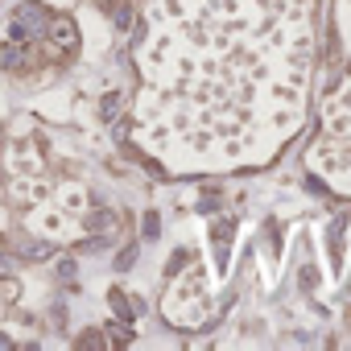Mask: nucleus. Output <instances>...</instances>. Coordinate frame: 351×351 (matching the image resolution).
<instances>
[{
	"label": "nucleus",
	"instance_id": "obj_2",
	"mask_svg": "<svg viewBox=\"0 0 351 351\" xmlns=\"http://www.w3.org/2000/svg\"><path fill=\"white\" fill-rule=\"evenodd\" d=\"M42 29H46V9L25 5V9L17 13V21H13V42H29V38H38Z\"/></svg>",
	"mask_w": 351,
	"mask_h": 351
},
{
	"label": "nucleus",
	"instance_id": "obj_3",
	"mask_svg": "<svg viewBox=\"0 0 351 351\" xmlns=\"http://www.w3.org/2000/svg\"><path fill=\"white\" fill-rule=\"evenodd\" d=\"M104 5H116V0H104Z\"/></svg>",
	"mask_w": 351,
	"mask_h": 351
},
{
	"label": "nucleus",
	"instance_id": "obj_1",
	"mask_svg": "<svg viewBox=\"0 0 351 351\" xmlns=\"http://www.w3.org/2000/svg\"><path fill=\"white\" fill-rule=\"evenodd\" d=\"M310 0H153L141 136L178 165L273 149L302 112Z\"/></svg>",
	"mask_w": 351,
	"mask_h": 351
}]
</instances>
